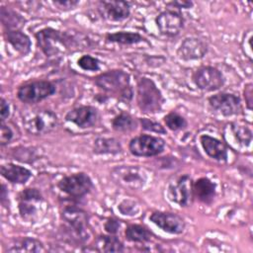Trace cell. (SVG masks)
I'll use <instances>...</instances> for the list:
<instances>
[{
	"mask_svg": "<svg viewBox=\"0 0 253 253\" xmlns=\"http://www.w3.org/2000/svg\"><path fill=\"white\" fill-rule=\"evenodd\" d=\"M129 75L122 69H112L95 77L96 86L105 93L116 95L120 101L128 103L132 99V89L129 85Z\"/></svg>",
	"mask_w": 253,
	"mask_h": 253,
	"instance_id": "1",
	"label": "cell"
},
{
	"mask_svg": "<svg viewBox=\"0 0 253 253\" xmlns=\"http://www.w3.org/2000/svg\"><path fill=\"white\" fill-rule=\"evenodd\" d=\"M61 220L64 221V230L72 241L84 243L90 237L87 212L76 206H65L60 211Z\"/></svg>",
	"mask_w": 253,
	"mask_h": 253,
	"instance_id": "2",
	"label": "cell"
},
{
	"mask_svg": "<svg viewBox=\"0 0 253 253\" xmlns=\"http://www.w3.org/2000/svg\"><path fill=\"white\" fill-rule=\"evenodd\" d=\"M164 98L154 81L147 77H141L136 84V104L139 110L145 114H155L162 109Z\"/></svg>",
	"mask_w": 253,
	"mask_h": 253,
	"instance_id": "3",
	"label": "cell"
},
{
	"mask_svg": "<svg viewBox=\"0 0 253 253\" xmlns=\"http://www.w3.org/2000/svg\"><path fill=\"white\" fill-rule=\"evenodd\" d=\"M44 206V199L36 188H26L18 196L19 214L26 222L39 221L43 215Z\"/></svg>",
	"mask_w": 253,
	"mask_h": 253,
	"instance_id": "4",
	"label": "cell"
},
{
	"mask_svg": "<svg viewBox=\"0 0 253 253\" xmlns=\"http://www.w3.org/2000/svg\"><path fill=\"white\" fill-rule=\"evenodd\" d=\"M38 46L44 55L50 57L64 52L71 43L68 33H61L53 28H44L36 33Z\"/></svg>",
	"mask_w": 253,
	"mask_h": 253,
	"instance_id": "5",
	"label": "cell"
},
{
	"mask_svg": "<svg viewBox=\"0 0 253 253\" xmlns=\"http://www.w3.org/2000/svg\"><path fill=\"white\" fill-rule=\"evenodd\" d=\"M112 180L119 186L127 190H139L147 181L144 169L137 165H120L111 170Z\"/></svg>",
	"mask_w": 253,
	"mask_h": 253,
	"instance_id": "6",
	"label": "cell"
},
{
	"mask_svg": "<svg viewBox=\"0 0 253 253\" xmlns=\"http://www.w3.org/2000/svg\"><path fill=\"white\" fill-rule=\"evenodd\" d=\"M25 129L34 135H42L53 130L57 125V116L50 110H36L23 119Z\"/></svg>",
	"mask_w": 253,
	"mask_h": 253,
	"instance_id": "7",
	"label": "cell"
},
{
	"mask_svg": "<svg viewBox=\"0 0 253 253\" xmlns=\"http://www.w3.org/2000/svg\"><path fill=\"white\" fill-rule=\"evenodd\" d=\"M55 91L56 87L52 82L39 80L21 85L17 90V97L23 103L35 104L50 97Z\"/></svg>",
	"mask_w": 253,
	"mask_h": 253,
	"instance_id": "8",
	"label": "cell"
},
{
	"mask_svg": "<svg viewBox=\"0 0 253 253\" xmlns=\"http://www.w3.org/2000/svg\"><path fill=\"white\" fill-rule=\"evenodd\" d=\"M57 187L67 196L80 199L89 194L94 186L89 175L84 172H78L61 178L57 183Z\"/></svg>",
	"mask_w": 253,
	"mask_h": 253,
	"instance_id": "9",
	"label": "cell"
},
{
	"mask_svg": "<svg viewBox=\"0 0 253 253\" xmlns=\"http://www.w3.org/2000/svg\"><path fill=\"white\" fill-rule=\"evenodd\" d=\"M165 147V140L161 137L140 134L130 139L128 150L134 156L151 157L160 154Z\"/></svg>",
	"mask_w": 253,
	"mask_h": 253,
	"instance_id": "10",
	"label": "cell"
},
{
	"mask_svg": "<svg viewBox=\"0 0 253 253\" xmlns=\"http://www.w3.org/2000/svg\"><path fill=\"white\" fill-rule=\"evenodd\" d=\"M193 81L199 89L211 92L223 86L224 77L222 73L213 66H202L194 72Z\"/></svg>",
	"mask_w": 253,
	"mask_h": 253,
	"instance_id": "11",
	"label": "cell"
},
{
	"mask_svg": "<svg viewBox=\"0 0 253 253\" xmlns=\"http://www.w3.org/2000/svg\"><path fill=\"white\" fill-rule=\"evenodd\" d=\"M168 198L180 207L190 206L194 198L192 178L185 174L170 184L168 187Z\"/></svg>",
	"mask_w": 253,
	"mask_h": 253,
	"instance_id": "12",
	"label": "cell"
},
{
	"mask_svg": "<svg viewBox=\"0 0 253 253\" xmlns=\"http://www.w3.org/2000/svg\"><path fill=\"white\" fill-rule=\"evenodd\" d=\"M208 102L212 110L224 117L235 116L241 112L240 98L232 93H217L209 97Z\"/></svg>",
	"mask_w": 253,
	"mask_h": 253,
	"instance_id": "13",
	"label": "cell"
},
{
	"mask_svg": "<svg viewBox=\"0 0 253 253\" xmlns=\"http://www.w3.org/2000/svg\"><path fill=\"white\" fill-rule=\"evenodd\" d=\"M98 12L108 21H124L129 17L130 3L122 0H103L98 3Z\"/></svg>",
	"mask_w": 253,
	"mask_h": 253,
	"instance_id": "14",
	"label": "cell"
},
{
	"mask_svg": "<svg viewBox=\"0 0 253 253\" xmlns=\"http://www.w3.org/2000/svg\"><path fill=\"white\" fill-rule=\"evenodd\" d=\"M160 34L166 37L177 36L184 27V18L179 11L165 10L155 18Z\"/></svg>",
	"mask_w": 253,
	"mask_h": 253,
	"instance_id": "15",
	"label": "cell"
},
{
	"mask_svg": "<svg viewBox=\"0 0 253 253\" xmlns=\"http://www.w3.org/2000/svg\"><path fill=\"white\" fill-rule=\"evenodd\" d=\"M149 219L160 229L170 234H181L186 225L180 215L171 211H154L150 214Z\"/></svg>",
	"mask_w": 253,
	"mask_h": 253,
	"instance_id": "16",
	"label": "cell"
},
{
	"mask_svg": "<svg viewBox=\"0 0 253 253\" xmlns=\"http://www.w3.org/2000/svg\"><path fill=\"white\" fill-rule=\"evenodd\" d=\"M99 118L98 110L93 106H80L70 110L65 120L77 126L80 128L92 127L96 125Z\"/></svg>",
	"mask_w": 253,
	"mask_h": 253,
	"instance_id": "17",
	"label": "cell"
},
{
	"mask_svg": "<svg viewBox=\"0 0 253 253\" xmlns=\"http://www.w3.org/2000/svg\"><path fill=\"white\" fill-rule=\"evenodd\" d=\"M208 52L206 42L198 38H186L177 49V55L185 61L203 58Z\"/></svg>",
	"mask_w": 253,
	"mask_h": 253,
	"instance_id": "18",
	"label": "cell"
},
{
	"mask_svg": "<svg viewBox=\"0 0 253 253\" xmlns=\"http://www.w3.org/2000/svg\"><path fill=\"white\" fill-rule=\"evenodd\" d=\"M200 142L205 152L211 158L219 162H225L227 160V147L219 139L209 134H203L200 136Z\"/></svg>",
	"mask_w": 253,
	"mask_h": 253,
	"instance_id": "19",
	"label": "cell"
},
{
	"mask_svg": "<svg viewBox=\"0 0 253 253\" xmlns=\"http://www.w3.org/2000/svg\"><path fill=\"white\" fill-rule=\"evenodd\" d=\"M216 194L215 184L207 177H201L193 182V195L203 204L210 205L213 202Z\"/></svg>",
	"mask_w": 253,
	"mask_h": 253,
	"instance_id": "20",
	"label": "cell"
},
{
	"mask_svg": "<svg viewBox=\"0 0 253 253\" xmlns=\"http://www.w3.org/2000/svg\"><path fill=\"white\" fill-rule=\"evenodd\" d=\"M0 172L7 181L13 184H25L32 177V172L28 168L14 163L3 164Z\"/></svg>",
	"mask_w": 253,
	"mask_h": 253,
	"instance_id": "21",
	"label": "cell"
},
{
	"mask_svg": "<svg viewBox=\"0 0 253 253\" xmlns=\"http://www.w3.org/2000/svg\"><path fill=\"white\" fill-rule=\"evenodd\" d=\"M4 37L8 43L20 54L27 55L31 51L32 42L21 30H5Z\"/></svg>",
	"mask_w": 253,
	"mask_h": 253,
	"instance_id": "22",
	"label": "cell"
},
{
	"mask_svg": "<svg viewBox=\"0 0 253 253\" xmlns=\"http://www.w3.org/2000/svg\"><path fill=\"white\" fill-rule=\"evenodd\" d=\"M94 250L98 252H123V242L115 234H102L95 238Z\"/></svg>",
	"mask_w": 253,
	"mask_h": 253,
	"instance_id": "23",
	"label": "cell"
},
{
	"mask_svg": "<svg viewBox=\"0 0 253 253\" xmlns=\"http://www.w3.org/2000/svg\"><path fill=\"white\" fill-rule=\"evenodd\" d=\"M122 149L120 141L114 137H98L93 145V151L96 154H118Z\"/></svg>",
	"mask_w": 253,
	"mask_h": 253,
	"instance_id": "24",
	"label": "cell"
},
{
	"mask_svg": "<svg viewBox=\"0 0 253 253\" xmlns=\"http://www.w3.org/2000/svg\"><path fill=\"white\" fill-rule=\"evenodd\" d=\"M106 41L109 42L130 45V44H136V43L141 42H145V39L141 35H139L138 33L121 31V32L107 34L106 35Z\"/></svg>",
	"mask_w": 253,
	"mask_h": 253,
	"instance_id": "25",
	"label": "cell"
},
{
	"mask_svg": "<svg viewBox=\"0 0 253 253\" xmlns=\"http://www.w3.org/2000/svg\"><path fill=\"white\" fill-rule=\"evenodd\" d=\"M229 133L232 135L234 141L238 145L247 147L252 141V130L250 127L240 125L238 123H231L228 125Z\"/></svg>",
	"mask_w": 253,
	"mask_h": 253,
	"instance_id": "26",
	"label": "cell"
},
{
	"mask_svg": "<svg viewBox=\"0 0 253 253\" xmlns=\"http://www.w3.org/2000/svg\"><path fill=\"white\" fill-rule=\"evenodd\" d=\"M125 236L130 242L145 243L151 240L152 233L143 225L129 224L125 230Z\"/></svg>",
	"mask_w": 253,
	"mask_h": 253,
	"instance_id": "27",
	"label": "cell"
},
{
	"mask_svg": "<svg viewBox=\"0 0 253 253\" xmlns=\"http://www.w3.org/2000/svg\"><path fill=\"white\" fill-rule=\"evenodd\" d=\"M7 251L9 252H41L43 251L42 243L33 237H24L17 240L13 245H11Z\"/></svg>",
	"mask_w": 253,
	"mask_h": 253,
	"instance_id": "28",
	"label": "cell"
},
{
	"mask_svg": "<svg viewBox=\"0 0 253 253\" xmlns=\"http://www.w3.org/2000/svg\"><path fill=\"white\" fill-rule=\"evenodd\" d=\"M0 17L6 30H21L25 25V19L21 15L6 7H1Z\"/></svg>",
	"mask_w": 253,
	"mask_h": 253,
	"instance_id": "29",
	"label": "cell"
},
{
	"mask_svg": "<svg viewBox=\"0 0 253 253\" xmlns=\"http://www.w3.org/2000/svg\"><path fill=\"white\" fill-rule=\"evenodd\" d=\"M112 127L119 132H130L136 128V122L129 114L121 113L113 119Z\"/></svg>",
	"mask_w": 253,
	"mask_h": 253,
	"instance_id": "30",
	"label": "cell"
},
{
	"mask_svg": "<svg viewBox=\"0 0 253 253\" xmlns=\"http://www.w3.org/2000/svg\"><path fill=\"white\" fill-rule=\"evenodd\" d=\"M164 123L166 126L173 131L184 129L187 126V121L185 118L176 112H170L167 114L164 117Z\"/></svg>",
	"mask_w": 253,
	"mask_h": 253,
	"instance_id": "31",
	"label": "cell"
},
{
	"mask_svg": "<svg viewBox=\"0 0 253 253\" xmlns=\"http://www.w3.org/2000/svg\"><path fill=\"white\" fill-rule=\"evenodd\" d=\"M100 60L89 54H84L77 60L78 66L85 71H97L100 69Z\"/></svg>",
	"mask_w": 253,
	"mask_h": 253,
	"instance_id": "32",
	"label": "cell"
},
{
	"mask_svg": "<svg viewBox=\"0 0 253 253\" xmlns=\"http://www.w3.org/2000/svg\"><path fill=\"white\" fill-rule=\"evenodd\" d=\"M118 210L123 215L134 216L139 212V206L135 201L126 199L119 204Z\"/></svg>",
	"mask_w": 253,
	"mask_h": 253,
	"instance_id": "33",
	"label": "cell"
},
{
	"mask_svg": "<svg viewBox=\"0 0 253 253\" xmlns=\"http://www.w3.org/2000/svg\"><path fill=\"white\" fill-rule=\"evenodd\" d=\"M140 125L142 126L143 129L148 130V131H152L155 133H166V129L157 122L152 121L150 119L147 118H142L139 120Z\"/></svg>",
	"mask_w": 253,
	"mask_h": 253,
	"instance_id": "34",
	"label": "cell"
},
{
	"mask_svg": "<svg viewBox=\"0 0 253 253\" xmlns=\"http://www.w3.org/2000/svg\"><path fill=\"white\" fill-rule=\"evenodd\" d=\"M14 130L12 127L5 124L4 122H1V132H0V144L6 145L8 144L13 138H14Z\"/></svg>",
	"mask_w": 253,
	"mask_h": 253,
	"instance_id": "35",
	"label": "cell"
},
{
	"mask_svg": "<svg viewBox=\"0 0 253 253\" xmlns=\"http://www.w3.org/2000/svg\"><path fill=\"white\" fill-rule=\"evenodd\" d=\"M251 39H252V33L251 30L245 32L242 42H241V47L244 52V54L251 60L252 59V49H251Z\"/></svg>",
	"mask_w": 253,
	"mask_h": 253,
	"instance_id": "36",
	"label": "cell"
},
{
	"mask_svg": "<svg viewBox=\"0 0 253 253\" xmlns=\"http://www.w3.org/2000/svg\"><path fill=\"white\" fill-rule=\"evenodd\" d=\"M120 227H121L120 220H118L117 218H114V217H109L104 224V228H105L106 232L109 234L116 235L119 232Z\"/></svg>",
	"mask_w": 253,
	"mask_h": 253,
	"instance_id": "37",
	"label": "cell"
},
{
	"mask_svg": "<svg viewBox=\"0 0 253 253\" xmlns=\"http://www.w3.org/2000/svg\"><path fill=\"white\" fill-rule=\"evenodd\" d=\"M52 4L61 10H70L76 7L79 4L77 0H55L52 1Z\"/></svg>",
	"mask_w": 253,
	"mask_h": 253,
	"instance_id": "38",
	"label": "cell"
},
{
	"mask_svg": "<svg viewBox=\"0 0 253 253\" xmlns=\"http://www.w3.org/2000/svg\"><path fill=\"white\" fill-rule=\"evenodd\" d=\"M244 99L246 106L249 110H252V102H253V95H252V83H247L244 86Z\"/></svg>",
	"mask_w": 253,
	"mask_h": 253,
	"instance_id": "39",
	"label": "cell"
},
{
	"mask_svg": "<svg viewBox=\"0 0 253 253\" xmlns=\"http://www.w3.org/2000/svg\"><path fill=\"white\" fill-rule=\"evenodd\" d=\"M10 115V106L8 102L4 99L1 98L0 101V116H1V122H4Z\"/></svg>",
	"mask_w": 253,
	"mask_h": 253,
	"instance_id": "40",
	"label": "cell"
},
{
	"mask_svg": "<svg viewBox=\"0 0 253 253\" xmlns=\"http://www.w3.org/2000/svg\"><path fill=\"white\" fill-rule=\"evenodd\" d=\"M167 6H172L178 9H189L193 6L192 1H187V0H179V1H172L167 3Z\"/></svg>",
	"mask_w": 253,
	"mask_h": 253,
	"instance_id": "41",
	"label": "cell"
},
{
	"mask_svg": "<svg viewBox=\"0 0 253 253\" xmlns=\"http://www.w3.org/2000/svg\"><path fill=\"white\" fill-rule=\"evenodd\" d=\"M1 204L6 207V200H8V191L6 189V186L4 184L1 185Z\"/></svg>",
	"mask_w": 253,
	"mask_h": 253,
	"instance_id": "42",
	"label": "cell"
}]
</instances>
